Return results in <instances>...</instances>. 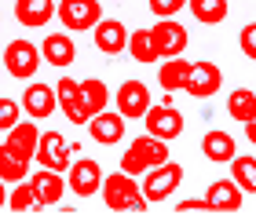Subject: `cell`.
I'll use <instances>...</instances> for the list:
<instances>
[{
	"mask_svg": "<svg viewBox=\"0 0 256 219\" xmlns=\"http://www.w3.org/2000/svg\"><path fill=\"white\" fill-rule=\"evenodd\" d=\"M172 154H168V143L165 139H158V135H136L132 143L124 146V154H121V172H128V176H143V172L150 168H158V165H165Z\"/></svg>",
	"mask_w": 256,
	"mask_h": 219,
	"instance_id": "obj_1",
	"label": "cell"
},
{
	"mask_svg": "<svg viewBox=\"0 0 256 219\" xmlns=\"http://www.w3.org/2000/svg\"><path fill=\"white\" fill-rule=\"evenodd\" d=\"M102 205H106L110 212H143L146 209V198L143 190H139L136 176H128V172H110V176H102Z\"/></svg>",
	"mask_w": 256,
	"mask_h": 219,
	"instance_id": "obj_2",
	"label": "cell"
},
{
	"mask_svg": "<svg viewBox=\"0 0 256 219\" xmlns=\"http://www.w3.org/2000/svg\"><path fill=\"white\" fill-rule=\"evenodd\" d=\"M139 179H143V183H139V190H143L146 205H161V201H168L172 194H176V187L183 183V165L168 157L165 165H158V168L143 172Z\"/></svg>",
	"mask_w": 256,
	"mask_h": 219,
	"instance_id": "obj_3",
	"label": "cell"
},
{
	"mask_svg": "<svg viewBox=\"0 0 256 219\" xmlns=\"http://www.w3.org/2000/svg\"><path fill=\"white\" fill-rule=\"evenodd\" d=\"M0 59H4V70L15 77V80H30L33 73L40 70V62H44V59H40V48H37L33 40H26V37L8 40Z\"/></svg>",
	"mask_w": 256,
	"mask_h": 219,
	"instance_id": "obj_4",
	"label": "cell"
},
{
	"mask_svg": "<svg viewBox=\"0 0 256 219\" xmlns=\"http://www.w3.org/2000/svg\"><path fill=\"white\" fill-rule=\"evenodd\" d=\"M55 15H59L66 33H88V29H96V22L102 18V4L99 0H59V4H55Z\"/></svg>",
	"mask_w": 256,
	"mask_h": 219,
	"instance_id": "obj_5",
	"label": "cell"
},
{
	"mask_svg": "<svg viewBox=\"0 0 256 219\" xmlns=\"http://www.w3.org/2000/svg\"><path fill=\"white\" fill-rule=\"evenodd\" d=\"M143 121H146V135H158V139H165V143H172V139H180L183 135V113L172 106V102H165L161 99L158 106L150 102V110L143 113Z\"/></svg>",
	"mask_w": 256,
	"mask_h": 219,
	"instance_id": "obj_6",
	"label": "cell"
},
{
	"mask_svg": "<svg viewBox=\"0 0 256 219\" xmlns=\"http://www.w3.org/2000/svg\"><path fill=\"white\" fill-rule=\"evenodd\" d=\"M102 187V165L96 157H74L66 168V190H74L77 198H92Z\"/></svg>",
	"mask_w": 256,
	"mask_h": 219,
	"instance_id": "obj_7",
	"label": "cell"
},
{
	"mask_svg": "<svg viewBox=\"0 0 256 219\" xmlns=\"http://www.w3.org/2000/svg\"><path fill=\"white\" fill-rule=\"evenodd\" d=\"M150 37H154V48H158L161 59H176V55H183L187 44H190L187 26H180L176 18H158L154 26H150Z\"/></svg>",
	"mask_w": 256,
	"mask_h": 219,
	"instance_id": "obj_8",
	"label": "cell"
},
{
	"mask_svg": "<svg viewBox=\"0 0 256 219\" xmlns=\"http://www.w3.org/2000/svg\"><path fill=\"white\" fill-rule=\"evenodd\" d=\"M92 44H96V51L118 59V55H124V48H128V26L121 18H106L102 15L96 22V29H92Z\"/></svg>",
	"mask_w": 256,
	"mask_h": 219,
	"instance_id": "obj_9",
	"label": "cell"
},
{
	"mask_svg": "<svg viewBox=\"0 0 256 219\" xmlns=\"http://www.w3.org/2000/svg\"><path fill=\"white\" fill-rule=\"evenodd\" d=\"M118 113L124 121H143V113L150 110V88L143 84V80H121L118 84Z\"/></svg>",
	"mask_w": 256,
	"mask_h": 219,
	"instance_id": "obj_10",
	"label": "cell"
},
{
	"mask_svg": "<svg viewBox=\"0 0 256 219\" xmlns=\"http://www.w3.org/2000/svg\"><path fill=\"white\" fill-rule=\"evenodd\" d=\"M33 161H37L40 168H52V172H62L70 168V161H74V154H70V143L62 139L59 132H40V143H37V154H33Z\"/></svg>",
	"mask_w": 256,
	"mask_h": 219,
	"instance_id": "obj_11",
	"label": "cell"
},
{
	"mask_svg": "<svg viewBox=\"0 0 256 219\" xmlns=\"http://www.w3.org/2000/svg\"><path fill=\"white\" fill-rule=\"evenodd\" d=\"M18 102H22V113H26V117H33V121H48L52 113H55V106H59L55 88L44 84V80H30Z\"/></svg>",
	"mask_w": 256,
	"mask_h": 219,
	"instance_id": "obj_12",
	"label": "cell"
},
{
	"mask_svg": "<svg viewBox=\"0 0 256 219\" xmlns=\"http://www.w3.org/2000/svg\"><path fill=\"white\" fill-rule=\"evenodd\" d=\"M224 88V70H220L216 62H208V59H202V62H194L190 66V77H187V95H194V99H212L216 91Z\"/></svg>",
	"mask_w": 256,
	"mask_h": 219,
	"instance_id": "obj_13",
	"label": "cell"
},
{
	"mask_svg": "<svg viewBox=\"0 0 256 219\" xmlns=\"http://www.w3.org/2000/svg\"><path fill=\"white\" fill-rule=\"evenodd\" d=\"M88 135H92V143H99V146H118L121 139H124V117L118 110H99L96 117H92L88 124Z\"/></svg>",
	"mask_w": 256,
	"mask_h": 219,
	"instance_id": "obj_14",
	"label": "cell"
},
{
	"mask_svg": "<svg viewBox=\"0 0 256 219\" xmlns=\"http://www.w3.org/2000/svg\"><path fill=\"white\" fill-rule=\"evenodd\" d=\"M242 187L234 179H212L205 190V212H238L242 209Z\"/></svg>",
	"mask_w": 256,
	"mask_h": 219,
	"instance_id": "obj_15",
	"label": "cell"
},
{
	"mask_svg": "<svg viewBox=\"0 0 256 219\" xmlns=\"http://www.w3.org/2000/svg\"><path fill=\"white\" fill-rule=\"evenodd\" d=\"M55 99H59V110L66 113L70 124H88V110H84V99H80V80H74V77H59Z\"/></svg>",
	"mask_w": 256,
	"mask_h": 219,
	"instance_id": "obj_16",
	"label": "cell"
},
{
	"mask_svg": "<svg viewBox=\"0 0 256 219\" xmlns=\"http://www.w3.org/2000/svg\"><path fill=\"white\" fill-rule=\"evenodd\" d=\"M26 179H30V187L37 190V198L44 201V209H52V205L62 201V194H66V176H62V172L37 168V172H30Z\"/></svg>",
	"mask_w": 256,
	"mask_h": 219,
	"instance_id": "obj_17",
	"label": "cell"
},
{
	"mask_svg": "<svg viewBox=\"0 0 256 219\" xmlns=\"http://www.w3.org/2000/svg\"><path fill=\"white\" fill-rule=\"evenodd\" d=\"M40 59L55 66V70H62V66H74L77 59V44L70 33H48V37L40 40Z\"/></svg>",
	"mask_w": 256,
	"mask_h": 219,
	"instance_id": "obj_18",
	"label": "cell"
},
{
	"mask_svg": "<svg viewBox=\"0 0 256 219\" xmlns=\"http://www.w3.org/2000/svg\"><path fill=\"white\" fill-rule=\"evenodd\" d=\"M15 22L26 29H40L55 18V0H15Z\"/></svg>",
	"mask_w": 256,
	"mask_h": 219,
	"instance_id": "obj_19",
	"label": "cell"
},
{
	"mask_svg": "<svg viewBox=\"0 0 256 219\" xmlns=\"http://www.w3.org/2000/svg\"><path fill=\"white\" fill-rule=\"evenodd\" d=\"M4 135H8L4 143L15 150V154H22V157H30V161H33V154H37V143H40V128L33 124V117H26V121L18 117Z\"/></svg>",
	"mask_w": 256,
	"mask_h": 219,
	"instance_id": "obj_20",
	"label": "cell"
},
{
	"mask_svg": "<svg viewBox=\"0 0 256 219\" xmlns=\"http://www.w3.org/2000/svg\"><path fill=\"white\" fill-rule=\"evenodd\" d=\"M190 66L183 55H176V59H161L158 62V84L161 91H168V95H176V91L187 88V77H190Z\"/></svg>",
	"mask_w": 256,
	"mask_h": 219,
	"instance_id": "obj_21",
	"label": "cell"
},
{
	"mask_svg": "<svg viewBox=\"0 0 256 219\" xmlns=\"http://www.w3.org/2000/svg\"><path fill=\"white\" fill-rule=\"evenodd\" d=\"M202 154H205V161H212V165H227V161L238 154L234 135L224 132V128H208L202 135Z\"/></svg>",
	"mask_w": 256,
	"mask_h": 219,
	"instance_id": "obj_22",
	"label": "cell"
},
{
	"mask_svg": "<svg viewBox=\"0 0 256 219\" xmlns=\"http://www.w3.org/2000/svg\"><path fill=\"white\" fill-rule=\"evenodd\" d=\"M124 51L132 55V62H139V66H158L161 62V55L154 48V37H150L146 26L143 29H128V48Z\"/></svg>",
	"mask_w": 256,
	"mask_h": 219,
	"instance_id": "obj_23",
	"label": "cell"
},
{
	"mask_svg": "<svg viewBox=\"0 0 256 219\" xmlns=\"http://www.w3.org/2000/svg\"><path fill=\"white\" fill-rule=\"evenodd\" d=\"M80 99H84V110H88V121L96 117L99 110L110 106V88L102 77H84L80 80Z\"/></svg>",
	"mask_w": 256,
	"mask_h": 219,
	"instance_id": "obj_24",
	"label": "cell"
},
{
	"mask_svg": "<svg viewBox=\"0 0 256 219\" xmlns=\"http://www.w3.org/2000/svg\"><path fill=\"white\" fill-rule=\"evenodd\" d=\"M227 165H230V179L242 187V194H256V154H234Z\"/></svg>",
	"mask_w": 256,
	"mask_h": 219,
	"instance_id": "obj_25",
	"label": "cell"
},
{
	"mask_svg": "<svg viewBox=\"0 0 256 219\" xmlns=\"http://www.w3.org/2000/svg\"><path fill=\"white\" fill-rule=\"evenodd\" d=\"M26 176H30V157H22L8 143H0V179L4 183H18Z\"/></svg>",
	"mask_w": 256,
	"mask_h": 219,
	"instance_id": "obj_26",
	"label": "cell"
},
{
	"mask_svg": "<svg viewBox=\"0 0 256 219\" xmlns=\"http://www.w3.org/2000/svg\"><path fill=\"white\" fill-rule=\"evenodd\" d=\"M187 11L202 22V26H220V22L227 18L230 4L227 0H187Z\"/></svg>",
	"mask_w": 256,
	"mask_h": 219,
	"instance_id": "obj_27",
	"label": "cell"
},
{
	"mask_svg": "<svg viewBox=\"0 0 256 219\" xmlns=\"http://www.w3.org/2000/svg\"><path fill=\"white\" fill-rule=\"evenodd\" d=\"M227 113H230L238 124L252 121V117H256V91H252V88H234V91L227 95Z\"/></svg>",
	"mask_w": 256,
	"mask_h": 219,
	"instance_id": "obj_28",
	"label": "cell"
},
{
	"mask_svg": "<svg viewBox=\"0 0 256 219\" xmlns=\"http://www.w3.org/2000/svg\"><path fill=\"white\" fill-rule=\"evenodd\" d=\"M8 209H11V212H40L44 201L37 198V190L30 187V179H18L15 190L8 194Z\"/></svg>",
	"mask_w": 256,
	"mask_h": 219,
	"instance_id": "obj_29",
	"label": "cell"
},
{
	"mask_svg": "<svg viewBox=\"0 0 256 219\" xmlns=\"http://www.w3.org/2000/svg\"><path fill=\"white\" fill-rule=\"evenodd\" d=\"M18 117H22V102L11 95H0V132H8Z\"/></svg>",
	"mask_w": 256,
	"mask_h": 219,
	"instance_id": "obj_30",
	"label": "cell"
},
{
	"mask_svg": "<svg viewBox=\"0 0 256 219\" xmlns=\"http://www.w3.org/2000/svg\"><path fill=\"white\" fill-rule=\"evenodd\" d=\"M146 4H150V15L154 18H176L187 7V0H146Z\"/></svg>",
	"mask_w": 256,
	"mask_h": 219,
	"instance_id": "obj_31",
	"label": "cell"
},
{
	"mask_svg": "<svg viewBox=\"0 0 256 219\" xmlns=\"http://www.w3.org/2000/svg\"><path fill=\"white\" fill-rule=\"evenodd\" d=\"M238 48H242V55H246L249 62H256V22H246V26H242Z\"/></svg>",
	"mask_w": 256,
	"mask_h": 219,
	"instance_id": "obj_32",
	"label": "cell"
},
{
	"mask_svg": "<svg viewBox=\"0 0 256 219\" xmlns=\"http://www.w3.org/2000/svg\"><path fill=\"white\" fill-rule=\"evenodd\" d=\"M176 212H205V198H187V201H176Z\"/></svg>",
	"mask_w": 256,
	"mask_h": 219,
	"instance_id": "obj_33",
	"label": "cell"
},
{
	"mask_svg": "<svg viewBox=\"0 0 256 219\" xmlns=\"http://www.w3.org/2000/svg\"><path fill=\"white\" fill-rule=\"evenodd\" d=\"M246 139L256 146V117H252V121H246Z\"/></svg>",
	"mask_w": 256,
	"mask_h": 219,
	"instance_id": "obj_34",
	"label": "cell"
},
{
	"mask_svg": "<svg viewBox=\"0 0 256 219\" xmlns=\"http://www.w3.org/2000/svg\"><path fill=\"white\" fill-rule=\"evenodd\" d=\"M8 205V190H4V179H0V209Z\"/></svg>",
	"mask_w": 256,
	"mask_h": 219,
	"instance_id": "obj_35",
	"label": "cell"
},
{
	"mask_svg": "<svg viewBox=\"0 0 256 219\" xmlns=\"http://www.w3.org/2000/svg\"><path fill=\"white\" fill-rule=\"evenodd\" d=\"M0 66H4V59H0Z\"/></svg>",
	"mask_w": 256,
	"mask_h": 219,
	"instance_id": "obj_36",
	"label": "cell"
},
{
	"mask_svg": "<svg viewBox=\"0 0 256 219\" xmlns=\"http://www.w3.org/2000/svg\"><path fill=\"white\" fill-rule=\"evenodd\" d=\"M252 91H256V88H252Z\"/></svg>",
	"mask_w": 256,
	"mask_h": 219,
	"instance_id": "obj_37",
	"label": "cell"
}]
</instances>
